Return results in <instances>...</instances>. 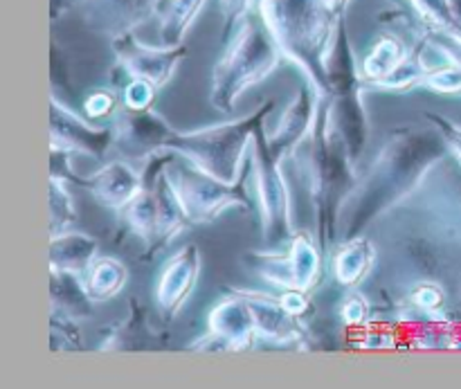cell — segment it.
<instances>
[{
	"label": "cell",
	"mask_w": 461,
	"mask_h": 389,
	"mask_svg": "<svg viewBox=\"0 0 461 389\" xmlns=\"http://www.w3.org/2000/svg\"><path fill=\"white\" fill-rule=\"evenodd\" d=\"M444 158H448V149L430 122L392 131L342 203L338 237L342 241L360 237L374 221L403 205Z\"/></svg>",
	"instance_id": "1"
},
{
	"label": "cell",
	"mask_w": 461,
	"mask_h": 389,
	"mask_svg": "<svg viewBox=\"0 0 461 389\" xmlns=\"http://www.w3.org/2000/svg\"><path fill=\"white\" fill-rule=\"evenodd\" d=\"M288 162L295 165L304 189L309 192V201L315 212V228H318L315 234L324 252H329L338 239L342 203L358 180L356 176L358 165L351 160L340 131L333 126L329 99H322L313 129Z\"/></svg>",
	"instance_id": "2"
},
{
	"label": "cell",
	"mask_w": 461,
	"mask_h": 389,
	"mask_svg": "<svg viewBox=\"0 0 461 389\" xmlns=\"http://www.w3.org/2000/svg\"><path fill=\"white\" fill-rule=\"evenodd\" d=\"M257 9L284 59L304 72L320 97H331L327 61L345 14L338 12L331 0H259Z\"/></svg>",
	"instance_id": "3"
},
{
	"label": "cell",
	"mask_w": 461,
	"mask_h": 389,
	"mask_svg": "<svg viewBox=\"0 0 461 389\" xmlns=\"http://www.w3.org/2000/svg\"><path fill=\"white\" fill-rule=\"evenodd\" d=\"M282 59V48L266 25L264 16L259 9H252L237 23L228 48L214 63L210 104L219 113L230 115L248 90L277 70Z\"/></svg>",
	"instance_id": "4"
},
{
	"label": "cell",
	"mask_w": 461,
	"mask_h": 389,
	"mask_svg": "<svg viewBox=\"0 0 461 389\" xmlns=\"http://www.w3.org/2000/svg\"><path fill=\"white\" fill-rule=\"evenodd\" d=\"M273 108L275 102L268 99L255 113L239 120L203 126L196 131H183V133L176 131V135L167 144V151H174L176 156L194 162L223 183H237L246 174L248 167H243V160L250 158L252 144L257 135L264 131Z\"/></svg>",
	"instance_id": "5"
},
{
	"label": "cell",
	"mask_w": 461,
	"mask_h": 389,
	"mask_svg": "<svg viewBox=\"0 0 461 389\" xmlns=\"http://www.w3.org/2000/svg\"><path fill=\"white\" fill-rule=\"evenodd\" d=\"M329 86H331V122L340 131L351 160L358 165L360 158L367 151L369 142V117L365 108V81L360 77V59L351 48L349 32H347L345 18L338 27L336 41H333L331 54H329Z\"/></svg>",
	"instance_id": "6"
},
{
	"label": "cell",
	"mask_w": 461,
	"mask_h": 389,
	"mask_svg": "<svg viewBox=\"0 0 461 389\" xmlns=\"http://www.w3.org/2000/svg\"><path fill=\"white\" fill-rule=\"evenodd\" d=\"M167 178L174 185L185 212H187L192 225H205L219 219L228 210H250V158L248 169L237 183H223L216 176L207 174L205 169L196 167L194 162L176 156L167 165Z\"/></svg>",
	"instance_id": "7"
},
{
	"label": "cell",
	"mask_w": 461,
	"mask_h": 389,
	"mask_svg": "<svg viewBox=\"0 0 461 389\" xmlns=\"http://www.w3.org/2000/svg\"><path fill=\"white\" fill-rule=\"evenodd\" d=\"M324 248L318 234L295 230L286 246L270 250H252L243 255L248 270L259 275L279 291H313L324 275Z\"/></svg>",
	"instance_id": "8"
},
{
	"label": "cell",
	"mask_w": 461,
	"mask_h": 389,
	"mask_svg": "<svg viewBox=\"0 0 461 389\" xmlns=\"http://www.w3.org/2000/svg\"><path fill=\"white\" fill-rule=\"evenodd\" d=\"M282 167L284 160L270 151L266 133L261 131L250 151V176L259 210L261 239L268 248L286 246L295 232L291 216V187Z\"/></svg>",
	"instance_id": "9"
},
{
	"label": "cell",
	"mask_w": 461,
	"mask_h": 389,
	"mask_svg": "<svg viewBox=\"0 0 461 389\" xmlns=\"http://www.w3.org/2000/svg\"><path fill=\"white\" fill-rule=\"evenodd\" d=\"M403 205L414 212L432 241L461 248V167L453 158H444Z\"/></svg>",
	"instance_id": "10"
},
{
	"label": "cell",
	"mask_w": 461,
	"mask_h": 389,
	"mask_svg": "<svg viewBox=\"0 0 461 389\" xmlns=\"http://www.w3.org/2000/svg\"><path fill=\"white\" fill-rule=\"evenodd\" d=\"M115 126H97L86 115L72 111L59 97L50 99V147L52 151H63L75 156L104 160L106 153L115 147Z\"/></svg>",
	"instance_id": "11"
},
{
	"label": "cell",
	"mask_w": 461,
	"mask_h": 389,
	"mask_svg": "<svg viewBox=\"0 0 461 389\" xmlns=\"http://www.w3.org/2000/svg\"><path fill=\"white\" fill-rule=\"evenodd\" d=\"M257 340L250 306L241 291L223 295L207 315V333L194 342L196 351H246Z\"/></svg>",
	"instance_id": "12"
},
{
	"label": "cell",
	"mask_w": 461,
	"mask_h": 389,
	"mask_svg": "<svg viewBox=\"0 0 461 389\" xmlns=\"http://www.w3.org/2000/svg\"><path fill=\"white\" fill-rule=\"evenodd\" d=\"M113 54H115L117 63L129 72L131 77H142L156 84L158 88H165L178 68L183 66L185 57H187V48L185 45H149L135 36V32H126V34L113 36L111 39Z\"/></svg>",
	"instance_id": "13"
},
{
	"label": "cell",
	"mask_w": 461,
	"mask_h": 389,
	"mask_svg": "<svg viewBox=\"0 0 461 389\" xmlns=\"http://www.w3.org/2000/svg\"><path fill=\"white\" fill-rule=\"evenodd\" d=\"M201 248L196 243H187L174 252L160 268L153 297H156L158 313L165 322L178 318L189 297L194 295L201 277Z\"/></svg>",
	"instance_id": "14"
},
{
	"label": "cell",
	"mask_w": 461,
	"mask_h": 389,
	"mask_svg": "<svg viewBox=\"0 0 461 389\" xmlns=\"http://www.w3.org/2000/svg\"><path fill=\"white\" fill-rule=\"evenodd\" d=\"M322 99L318 90L306 81L297 88L293 102L284 108V113L279 115V120L275 122V126L264 129L266 142H268L270 151L279 158V160L288 162L291 156L295 153V149L300 147L306 140V135L313 129V122L318 117L320 106H322Z\"/></svg>",
	"instance_id": "15"
},
{
	"label": "cell",
	"mask_w": 461,
	"mask_h": 389,
	"mask_svg": "<svg viewBox=\"0 0 461 389\" xmlns=\"http://www.w3.org/2000/svg\"><path fill=\"white\" fill-rule=\"evenodd\" d=\"M115 126V149H122L131 158H149L158 151H167V144L176 135V129L153 108L129 111L120 108L113 117Z\"/></svg>",
	"instance_id": "16"
},
{
	"label": "cell",
	"mask_w": 461,
	"mask_h": 389,
	"mask_svg": "<svg viewBox=\"0 0 461 389\" xmlns=\"http://www.w3.org/2000/svg\"><path fill=\"white\" fill-rule=\"evenodd\" d=\"M241 293L250 306L257 340L270 342L275 347H304L306 327L300 322V318L284 309L279 295L261 291Z\"/></svg>",
	"instance_id": "17"
},
{
	"label": "cell",
	"mask_w": 461,
	"mask_h": 389,
	"mask_svg": "<svg viewBox=\"0 0 461 389\" xmlns=\"http://www.w3.org/2000/svg\"><path fill=\"white\" fill-rule=\"evenodd\" d=\"M81 18L93 32L108 36H120L135 32V27L156 14L158 0H77Z\"/></svg>",
	"instance_id": "18"
},
{
	"label": "cell",
	"mask_w": 461,
	"mask_h": 389,
	"mask_svg": "<svg viewBox=\"0 0 461 389\" xmlns=\"http://www.w3.org/2000/svg\"><path fill=\"white\" fill-rule=\"evenodd\" d=\"M79 185L88 189L99 205L120 214L144 189V176L131 162L111 160L95 174L79 178Z\"/></svg>",
	"instance_id": "19"
},
{
	"label": "cell",
	"mask_w": 461,
	"mask_h": 389,
	"mask_svg": "<svg viewBox=\"0 0 461 389\" xmlns=\"http://www.w3.org/2000/svg\"><path fill=\"white\" fill-rule=\"evenodd\" d=\"M412 54V45L405 43L399 34H381L360 59V77L365 86L378 90L410 61Z\"/></svg>",
	"instance_id": "20"
},
{
	"label": "cell",
	"mask_w": 461,
	"mask_h": 389,
	"mask_svg": "<svg viewBox=\"0 0 461 389\" xmlns=\"http://www.w3.org/2000/svg\"><path fill=\"white\" fill-rule=\"evenodd\" d=\"M378 261V250L374 241L367 237H354L340 241L338 250L331 257V277L340 288H358L360 284L367 282L369 275L374 273Z\"/></svg>",
	"instance_id": "21"
},
{
	"label": "cell",
	"mask_w": 461,
	"mask_h": 389,
	"mask_svg": "<svg viewBox=\"0 0 461 389\" xmlns=\"http://www.w3.org/2000/svg\"><path fill=\"white\" fill-rule=\"evenodd\" d=\"M99 257V241L79 230H66L50 239V270L84 277Z\"/></svg>",
	"instance_id": "22"
},
{
	"label": "cell",
	"mask_w": 461,
	"mask_h": 389,
	"mask_svg": "<svg viewBox=\"0 0 461 389\" xmlns=\"http://www.w3.org/2000/svg\"><path fill=\"white\" fill-rule=\"evenodd\" d=\"M156 189L158 196V246L156 252H160L162 248L171 246L185 230L192 225L187 212H185L183 203H180L178 194H176L174 185L167 178V169L162 171L160 178L151 185Z\"/></svg>",
	"instance_id": "23"
},
{
	"label": "cell",
	"mask_w": 461,
	"mask_h": 389,
	"mask_svg": "<svg viewBox=\"0 0 461 389\" xmlns=\"http://www.w3.org/2000/svg\"><path fill=\"white\" fill-rule=\"evenodd\" d=\"M207 0H158V39L160 45H185V36L196 23Z\"/></svg>",
	"instance_id": "24"
},
{
	"label": "cell",
	"mask_w": 461,
	"mask_h": 389,
	"mask_svg": "<svg viewBox=\"0 0 461 389\" xmlns=\"http://www.w3.org/2000/svg\"><path fill=\"white\" fill-rule=\"evenodd\" d=\"M52 273V313L66 315L72 320H88L93 315V304L88 291H86L84 277L72 273H59V270H50Z\"/></svg>",
	"instance_id": "25"
},
{
	"label": "cell",
	"mask_w": 461,
	"mask_h": 389,
	"mask_svg": "<svg viewBox=\"0 0 461 389\" xmlns=\"http://www.w3.org/2000/svg\"><path fill=\"white\" fill-rule=\"evenodd\" d=\"M122 223L129 228L131 234L147 243V257L156 255L158 246V196L153 187H144L124 210L120 212Z\"/></svg>",
	"instance_id": "26"
},
{
	"label": "cell",
	"mask_w": 461,
	"mask_h": 389,
	"mask_svg": "<svg viewBox=\"0 0 461 389\" xmlns=\"http://www.w3.org/2000/svg\"><path fill=\"white\" fill-rule=\"evenodd\" d=\"M84 284L90 300L104 304L124 291L129 284V268L117 257H97L84 275Z\"/></svg>",
	"instance_id": "27"
},
{
	"label": "cell",
	"mask_w": 461,
	"mask_h": 389,
	"mask_svg": "<svg viewBox=\"0 0 461 389\" xmlns=\"http://www.w3.org/2000/svg\"><path fill=\"white\" fill-rule=\"evenodd\" d=\"M405 331L412 349L419 351H461V322L450 318L426 320Z\"/></svg>",
	"instance_id": "28"
},
{
	"label": "cell",
	"mask_w": 461,
	"mask_h": 389,
	"mask_svg": "<svg viewBox=\"0 0 461 389\" xmlns=\"http://www.w3.org/2000/svg\"><path fill=\"white\" fill-rule=\"evenodd\" d=\"M149 331L147 322V309L138 304V300H131V315L129 320H124L122 324H117V329H113L111 338L99 345V349H142L149 347V340H153V333Z\"/></svg>",
	"instance_id": "29"
},
{
	"label": "cell",
	"mask_w": 461,
	"mask_h": 389,
	"mask_svg": "<svg viewBox=\"0 0 461 389\" xmlns=\"http://www.w3.org/2000/svg\"><path fill=\"white\" fill-rule=\"evenodd\" d=\"M412 16L421 25V32H437L461 39V27L455 21L450 0H403Z\"/></svg>",
	"instance_id": "30"
},
{
	"label": "cell",
	"mask_w": 461,
	"mask_h": 389,
	"mask_svg": "<svg viewBox=\"0 0 461 389\" xmlns=\"http://www.w3.org/2000/svg\"><path fill=\"white\" fill-rule=\"evenodd\" d=\"M77 221L75 198L68 189V180L50 176V237L72 230Z\"/></svg>",
	"instance_id": "31"
},
{
	"label": "cell",
	"mask_w": 461,
	"mask_h": 389,
	"mask_svg": "<svg viewBox=\"0 0 461 389\" xmlns=\"http://www.w3.org/2000/svg\"><path fill=\"white\" fill-rule=\"evenodd\" d=\"M354 331V347L363 351H392L399 345V333L387 324L369 322L367 327L351 329Z\"/></svg>",
	"instance_id": "32"
},
{
	"label": "cell",
	"mask_w": 461,
	"mask_h": 389,
	"mask_svg": "<svg viewBox=\"0 0 461 389\" xmlns=\"http://www.w3.org/2000/svg\"><path fill=\"white\" fill-rule=\"evenodd\" d=\"M421 88L430 90L435 95H446V97H461V66L446 61L441 66L432 68L426 79H423Z\"/></svg>",
	"instance_id": "33"
},
{
	"label": "cell",
	"mask_w": 461,
	"mask_h": 389,
	"mask_svg": "<svg viewBox=\"0 0 461 389\" xmlns=\"http://www.w3.org/2000/svg\"><path fill=\"white\" fill-rule=\"evenodd\" d=\"M340 320L345 322V327L349 329H360V327H367L369 322H374V309H372V302L358 291V288H351L340 302Z\"/></svg>",
	"instance_id": "34"
},
{
	"label": "cell",
	"mask_w": 461,
	"mask_h": 389,
	"mask_svg": "<svg viewBox=\"0 0 461 389\" xmlns=\"http://www.w3.org/2000/svg\"><path fill=\"white\" fill-rule=\"evenodd\" d=\"M158 90L160 88L156 84H151L149 79L131 77L124 88L120 90L122 108H129V111H149V108H153Z\"/></svg>",
	"instance_id": "35"
},
{
	"label": "cell",
	"mask_w": 461,
	"mask_h": 389,
	"mask_svg": "<svg viewBox=\"0 0 461 389\" xmlns=\"http://www.w3.org/2000/svg\"><path fill=\"white\" fill-rule=\"evenodd\" d=\"M122 106V97L115 93V88H95L81 102L84 115L88 120H102V117H115Z\"/></svg>",
	"instance_id": "36"
},
{
	"label": "cell",
	"mask_w": 461,
	"mask_h": 389,
	"mask_svg": "<svg viewBox=\"0 0 461 389\" xmlns=\"http://www.w3.org/2000/svg\"><path fill=\"white\" fill-rule=\"evenodd\" d=\"M426 122H430L439 131L446 142V149H448V156L461 167V124L439 115V113H426Z\"/></svg>",
	"instance_id": "37"
},
{
	"label": "cell",
	"mask_w": 461,
	"mask_h": 389,
	"mask_svg": "<svg viewBox=\"0 0 461 389\" xmlns=\"http://www.w3.org/2000/svg\"><path fill=\"white\" fill-rule=\"evenodd\" d=\"M81 338L77 333V320L52 313V349H79Z\"/></svg>",
	"instance_id": "38"
},
{
	"label": "cell",
	"mask_w": 461,
	"mask_h": 389,
	"mask_svg": "<svg viewBox=\"0 0 461 389\" xmlns=\"http://www.w3.org/2000/svg\"><path fill=\"white\" fill-rule=\"evenodd\" d=\"M279 300H282L284 309L288 311L295 318H304L311 311V297L309 291H295V288H288V291L279 293Z\"/></svg>",
	"instance_id": "39"
},
{
	"label": "cell",
	"mask_w": 461,
	"mask_h": 389,
	"mask_svg": "<svg viewBox=\"0 0 461 389\" xmlns=\"http://www.w3.org/2000/svg\"><path fill=\"white\" fill-rule=\"evenodd\" d=\"M257 5H259V0H221V12H223L228 27H232L234 23L248 16L252 9H257Z\"/></svg>",
	"instance_id": "40"
},
{
	"label": "cell",
	"mask_w": 461,
	"mask_h": 389,
	"mask_svg": "<svg viewBox=\"0 0 461 389\" xmlns=\"http://www.w3.org/2000/svg\"><path fill=\"white\" fill-rule=\"evenodd\" d=\"M423 34L439 48V52L444 54L448 61L461 66V39H455V36L448 34H437V32H423Z\"/></svg>",
	"instance_id": "41"
},
{
	"label": "cell",
	"mask_w": 461,
	"mask_h": 389,
	"mask_svg": "<svg viewBox=\"0 0 461 389\" xmlns=\"http://www.w3.org/2000/svg\"><path fill=\"white\" fill-rule=\"evenodd\" d=\"M72 3H77V0H72ZM68 5H70V0H52V16H61Z\"/></svg>",
	"instance_id": "42"
},
{
	"label": "cell",
	"mask_w": 461,
	"mask_h": 389,
	"mask_svg": "<svg viewBox=\"0 0 461 389\" xmlns=\"http://www.w3.org/2000/svg\"><path fill=\"white\" fill-rule=\"evenodd\" d=\"M450 7H453L455 21H457L459 27H461V0H450Z\"/></svg>",
	"instance_id": "43"
},
{
	"label": "cell",
	"mask_w": 461,
	"mask_h": 389,
	"mask_svg": "<svg viewBox=\"0 0 461 389\" xmlns=\"http://www.w3.org/2000/svg\"><path fill=\"white\" fill-rule=\"evenodd\" d=\"M349 3H351V0H331V5H333V7H336L340 14L347 12V7H349Z\"/></svg>",
	"instance_id": "44"
}]
</instances>
